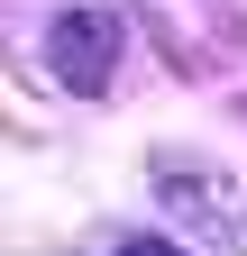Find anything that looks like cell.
I'll return each instance as SVG.
<instances>
[{"instance_id":"obj_3","label":"cell","mask_w":247,"mask_h":256,"mask_svg":"<svg viewBox=\"0 0 247 256\" xmlns=\"http://www.w3.org/2000/svg\"><path fill=\"white\" fill-rule=\"evenodd\" d=\"M110 256H192V247H174L165 229H128V238H110Z\"/></svg>"},{"instance_id":"obj_1","label":"cell","mask_w":247,"mask_h":256,"mask_svg":"<svg viewBox=\"0 0 247 256\" xmlns=\"http://www.w3.org/2000/svg\"><path fill=\"white\" fill-rule=\"evenodd\" d=\"M146 183H156V202H165V220L183 238H202V247H238L247 256V183L238 174H220L210 156H156L146 165Z\"/></svg>"},{"instance_id":"obj_2","label":"cell","mask_w":247,"mask_h":256,"mask_svg":"<svg viewBox=\"0 0 247 256\" xmlns=\"http://www.w3.org/2000/svg\"><path fill=\"white\" fill-rule=\"evenodd\" d=\"M119 37H128V18L110 10V0H82V10H55L46 28V74L64 82V92H101L110 82V64H119Z\"/></svg>"}]
</instances>
